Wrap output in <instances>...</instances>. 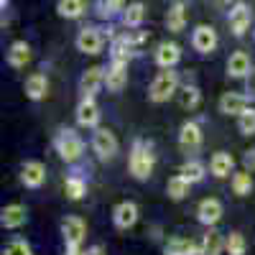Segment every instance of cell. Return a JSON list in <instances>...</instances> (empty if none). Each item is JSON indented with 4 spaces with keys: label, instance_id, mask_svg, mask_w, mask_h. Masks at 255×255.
Segmentation results:
<instances>
[{
    "label": "cell",
    "instance_id": "6da1fadb",
    "mask_svg": "<svg viewBox=\"0 0 255 255\" xmlns=\"http://www.w3.org/2000/svg\"><path fill=\"white\" fill-rule=\"evenodd\" d=\"M128 168H130L133 179L138 181H148L153 176V168H156V153L151 151V145L135 140L130 148V156H128Z\"/></svg>",
    "mask_w": 255,
    "mask_h": 255
},
{
    "label": "cell",
    "instance_id": "7a4b0ae2",
    "mask_svg": "<svg viewBox=\"0 0 255 255\" xmlns=\"http://www.w3.org/2000/svg\"><path fill=\"white\" fill-rule=\"evenodd\" d=\"M179 74L174 69H163L153 77L151 87H148V97L151 102H168L174 95H179Z\"/></svg>",
    "mask_w": 255,
    "mask_h": 255
},
{
    "label": "cell",
    "instance_id": "3957f363",
    "mask_svg": "<svg viewBox=\"0 0 255 255\" xmlns=\"http://www.w3.org/2000/svg\"><path fill=\"white\" fill-rule=\"evenodd\" d=\"M54 148L61 161L67 163H77L84 153V140L72 130V128H64V130H59V135L54 138Z\"/></svg>",
    "mask_w": 255,
    "mask_h": 255
},
{
    "label": "cell",
    "instance_id": "277c9868",
    "mask_svg": "<svg viewBox=\"0 0 255 255\" xmlns=\"http://www.w3.org/2000/svg\"><path fill=\"white\" fill-rule=\"evenodd\" d=\"M92 151L97 153L100 161H113L118 156V138L108 128H95L92 133Z\"/></svg>",
    "mask_w": 255,
    "mask_h": 255
},
{
    "label": "cell",
    "instance_id": "5b68a950",
    "mask_svg": "<svg viewBox=\"0 0 255 255\" xmlns=\"http://www.w3.org/2000/svg\"><path fill=\"white\" fill-rule=\"evenodd\" d=\"M61 238L67 248H82L84 238H87V222L77 215H69L61 220Z\"/></svg>",
    "mask_w": 255,
    "mask_h": 255
},
{
    "label": "cell",
    "instance_id": "8992f818",
    "mask_svg": "<svg viewBox=\"0 0 255 255\" xmlns=\"http://www.w3.org/2000/svg\"><path fill=\"white\" fill-rule=\"evenodd\" d=\"M74 44H77V49H79L82 54L97 56V54L102 51V46H105V36H102V31L95 28V26H84V28L77 33Z\"/></svg>",
    "mask_w": 255,
    "mask_h": 255
},
{
    "label": "cell",
    "instance_id": "52a82bcc",
    "mask_svg": "<svg viewBox=\"0 0 255 255\" xmlns=\"http://www.w3.org/2000/svg\"><path fill=\"white\" fill-rule=\"evenodd\" d=\"M138 217H140V209H138V204L130 202V199L118 202V204L113 207V222H115L118 230H130V227L138 222Z\"/></svg>",
    "mask_w": 255,
    "mask_h": 255
},
{
    "label": "cell",
    "instance_id": "ba28073f",
    "mask_svg": "<svg viewBox=\"0 0 255 255\" xmlns=\"http://www.w3.org/2000/svg\"><path fill=\"white\" fill-rule=\"evenodd\" d=\"M28 222V207L20 204V202H13V204H5L0 209V225L5 230H18Z\"/></svg>",
    "mask_w": 255,
    "mask_h": 255
},
{
    "label": "cell",
    "instance_id": "9c48e42d",
    "mask_svg": "<svg viewBox=\"0 0 255 255\" xmlns=\"http://www.w3.org/2000/svg\"><path fill=\"white\" fill-rule=\"evenodd\" d=\"M105 87V67H90L79 77V92L82 97H95Z\"/></svg>",
    "mask_w": 255,
    "mask_h": 255
},
{
    "label": "cell",
    "instance_id": "30bf717a",
    "mask_svg": "<svg viewBox=\"0 0 255 255\" xmlns=\"http://www.w3.org/2000/svg\"><path fill=\"white\" fill-rule=\"evenodd\" d=\"M217 44H220V38H217V31L212 28V26H197L194 28V33H191V46H194V51H199V54H212L217 49Z\"/></svg>",
    "mask_w": 255,
    "mask_h": 255
},
{
    "label": "cell",
    "instance_id": "8fae6325",
    "mask_svg": "<svg viewBox=\"0 0 255 255\" xmlns=\"http://www.w3.org/2000/svg\"><path fill=\"white\" fill-rule=\"evenodd\" d=\"M197 220L204 227H215L222 220V202L217 197H207L197 204Z\"/></svg>",
    "mask_w": 255,
    "mask_h": 255
},
{
    "label": "cell",
    "instance_id": "7c38bea8",
    "mask_svg": "<svg viewBox=\"0 0 255 255\" xmlns=\"http://www.w3.org/2000/svg\"><path fill=\"white\" fill-rule=\"evenodd\" d=\"M20 184L28 189H41L46 184V166L41 161H26L20 166Z\"/></svg>",
    "mask_w": 255,
    "mask_h": 255
},
{
    "label": "cell",
    "instance_id": "4fadbf2b",
    "mask_svg": "<svg viewBox=\"0 0 255 255\" xmlns=\"http://www.w3.org/2000/svg\"><path fill=\"white\" fill-rule=\"evenodd\" d=\"M204 135H202V125L197 120H186L181 128H179V145L181 151H197L202 145Z\"/></svg>",
    "mask_w": 255,
    "mask_h": 255
},
{
    "label": "cell",
    "instance_id": "5bb4252c",
    "mask_svg": "<svg viewBox=\"0 0 255 255\" xmlns=\"http://www.w3.org/2000/svg\"><path fill=\"white\" fill-rule=\"evenodd\" d=\"M100 105L95 102V97H82L79 105H77V123L82 128H97L100 125Z\"/></svg>",
    "mask_w": 255,
    "mask_h": 255
},
{
    "label": "cell",
    "instance_id": "9a60e30c",
    "mask_svg": "<svg viewBox=\"0 0 255 255\" xmlns=\"http://www.w3.org/2000/svg\"><path fill=\"white\" fill-rule=\"evenodd\" d=\"M250 20H253V10L245 5V3H240V5H235L230 10V15H227V23H230V31H232V36H245V31L250 28Z\"/></svg>",
    "mask_w": 255,
    "mask_h": 255
},
{
    "label": "cell",
    "instance_id": "2e32d148",
    "mask_svg": "<svg viewBox=\"0 0 255 255\" xmlns=\"http://www.w3.org/2000/svg\"><path fill=\"white\" fill-rule=\"evenodd\" d=\"M217 105H220V113L240 118V115L250 108V100H248L245 95H240V92H225Z\"/></svg>",
    "mask_w": 255,
    "mask_h": 255
},
{
    "label": "cell",
    "instance_id": "e0dca14e",
    "mask_svg": "<svg viewBox=\"0 0 255 255\" xmlns=\"http://www.w3.org/2000/svg\"><path fill=\"white\" fill-rule=\"evenodd\" d=\"M253 74V61L245 51H235V54H230L227 59V77L232 79H248Z\"/></svg>",
    "mask_w": 255,
    "mask_h": 255
},
{
    "label": "cell",
    "instance_id": "ac0fdd59",
    "mask_svg": "<svg viewBox=\"0 0 255 255\" xmlns=\"http://www.w3.org/2000/svg\"><path fill=\"white\" fill-rule=\"evenodd\" d=\"M181 61V46L174 44V41H163L156 49V64L161 69H174L176 64Z\"/></svg>",
    "mask_w": 255,
    "mask_h": 255
},
{
    "label": "cell",
    "instance_id": "d6986e66",
    "mask_svg": "<svg viewBox=\"0 0 255 255\" xmlns=\"http://www.w3.org/2000/svg\"><path fill=\"white\" fill-rule=\"evenodd\" d=\"M125 84H128V64L110 61V67H105V87H108V92H120Z\"/></svg>",
    "mask_w": 255,
    "mask_h": 255
},
{
    "label": "cell",
    "instance_id": "ffe728a7",
    "mask_svg": "<svg viewBox=\"0 0 255 255\" xmlns=\"http://www.w3.org/2000/svg\"><path fill=\"white\" fill-rule=\"evenodd\" d=\"M209 174L215 179H227L230 174H235V158L225 151H217L209 158Z\"/></svg>",
    "mask_w": 255,
    "mask_h": 255
},
{
    "label": "cell",
    "instance_id": "44dd1931",
    "mask_svg": "<svg viewBox=\"0 0 255 255\" xmlns=\"http://www.w3.org/2000/svg\"><path fill=\"white\" fill-rule=\"evenodd\" d=\"M23 90H26V97L33 100V102L44 100V97L49 95V79H46V74H44V72H33V74L26 79Z\"/></svg>",
    "mask_w": 255,
    "mask_h": 255
},
{
    "label": "cell",
    "instance_id": "7402d4cb",
    "mask_svg": "<svg viewBox=\"0 0 255 255\" xmlns=\"http://www.w3.org/2000/svg\"><path fill=\"white\" fill-rule=\"evenodd\" d=\"M222 250H225V238L209 227L199 240V255H222Z\"/></svg>",
    "mask_w": 255,
    "mask_h": 255
},
{
    "label": "cell",
    "instance_id": "603a6c76",
    "mask_svg": "<svg viewBox=\"0 0 255 255\" xmlns=\"http://www.w3.org/2000/svg\"><path fill=\"white\" fill-rule=\"evenodd\" d=\"M31 46L26 44V41H13L10 49H8V64L13 69H23L26 64L31 61Z\"/></svg>",
    "mask_w": 255,
    "mask_h": 255
},
{
    "label": "cell",
    "instance_id": "cb8c5ba5",
    "mask_svg": "<svg viewBox=\"0 0 255 255\" xmlns=\"http://www.w3.org/2000/svg\"><path fill=\"white\" fill-rule=\"evenodd\" d=\"M186 5L184 3H174L171 8H168L166 13V28L171 31V33H181L184 26H186Z\"/></svg>",
    "mask_w": 255,
    "mask_h": 255
},
{
    "label": "cell",
    "instance_id": "d4e9b609",
    "mask_svg": "<svg viewBox=\"0 0 255 255\" xmlns=\"http://www.w3.org/2000/svg\"><path fill=\"white\" fill-rule=\"evenodd\" d=\"M189 191H191V181L186 176H181V174L171 176V179H168V184H166V194H168V199H174V202L186 199Z\"/></svg>",
    "mask_w": 255,
    "mask_h": 255
},
{
    "label": "cell",
    "instance_id": "484cf974",
    "mask_svg": "<svg viewBox=\"0 0 255 255\" xmlns=\"http://www.w3.org/2000/svg\"><path fill=\"white\" fill-rule=\"evenodd\" d=\"M87 10V3L84 0H56V13L67 20H77L84 15Z\"/></svg>",
    "mask_w": 255,
    "mask_h": 255
},
{
    "label": "cell",
    "instance_id": "4316f807",
    "mask_svg": "<svg viewBox=\"0 0 255 255\" xmlns=\"http://www.w3.org/2000/svg\"><path fill=\"white\" fill-rule=\"evenodd\" d=\"M166 255H199V245L189 238H171L166 243Z\"/></svg>",
    "mask_w": 255,
    "mask_h": 255
},
{
    "label": "cell",
    "instance_id": "83f0119b",
    "mask_svg": "<svg viewBox=\"0 0 255 255\" xmlns=\"http://www.w3.org/2000/svg\"><path fill=\"white\" fill-rule=\"evenodd\" d=\"M143 20H145V5L140 3V0H135V3H130L123 10V23L128 28H140Z\"/></svg>",
    "mask_w": 255,
    "mask_h": 255
},
{
    "label": "cell",
    "instance_id": "f1b7e54d",
    "mask_svg": "<svg viewBox=\"0 0 255 255\" xmlns=\"http://www.w3.org/2000/svg\"><path fill=\"white\" fill-rule=\"evenodd\" d=\"M133 46L125 41V36H118L115 41H113V49H110V61H115V64H128L133 59Z\"/></svg>",
    "mask_w": 255,
    "mask_h": 255
},
{
    "label": "cell",
    "instance_id": "f546056e",
    "mask_svg": "<svg viewBox=\"0 0 255 255\" xmlns=\"http://www.w3.org/2000/svg\"><path fill=\"white\" fill-rule=\"evenodd\" d=\"M179 174L186 176L191 184H199V181H204V176H207V166H204L202 161H197V158H191V161H184V163H181Z\"/></svg>",
    "mask_w": 255,
    "mask_h": 255
},
{
    "label": "cell",
    "instance_id": "4dcf8cb0",
    "mask_svg": "<svg viewBox=\"0 0 255 255\" xmlns=\"http://www.w3.org/2000/svg\"><path fill=\"white\" fill-rule=\"evenodd\" d=\"M179 102L186 110H197L202 102V92L197 84H184V87H179Z\"/></svg>",
    "mask_w": 255,
    "mask_h": 255
},
{
    "label": "cell",
    "instance_id": "1f68e13d",
    "mask_svg": "<svg viewBox=\"0 0 255 255\" xmlns=\"http://www.w3.org/2000/svg\"><path fill=\"white\" fill-rule=\"evenodd\" d=\"M230 184H232V191H235L238 197H248L253 191V174L250 171H238L230 176Z\"/></svg>",
    "mask_w": 255,
    "mask_h": 255
},
{
    "label": "cell",
    "instance_id": "d6a6232c",
    "mask_svg": "<svg viewBox=\"0 0 255 255\" xmlns=\"http://www.w3.org/2000/svg\"><path fill=\"white\" fill-rule=\"evenodd\" d=\"M245 250H248L245 235H243V232H238V230H232L230 235L225 238V253L227 255H245Z\"/></svg>",
    "mask_w": 255,
    "mask_h": 255
},
{
    "label": "cell",
    "instance_id": "836d02e7",
    "mask_svg": "<svg viewBox=\"0 0 255 255\" xmlns=\"http://www.w3.org/2000/svg\"><path fill=\"white\" fill-rule=\"evenodd\" d=\"M64 194H67V199H72V202H79L84 194H87V184H84V179H79V176H67V181H64Z\"/></svg>",
    "mask_w": 255,
    "mask_h": 255
},
{
    "label": "cell",
    "instance_id": "e575fe53",
    "mask_svg": "<svg viewBox=\"0 0 255 255\" xmlns=\"http://www.w3.org/2000/svg\"><path fill=\"white\" fill-rule=\"evenodd\" d=\"M125 5V0H95V8H97V15L105 18V20H110L113 15H118Z\"/></svg>",
    "mask_w": 255,
    "mask_h": 255
},
{
    "label": "cell",
    "instance_id": "d590c367",
    "mask_svg": "<svg viewBox=\"0 0 255 255\" xmlns=\"http://www.w3.org/2000/svg\"><path fill=\"white\" fill-rule=\"evenodd\" d=\"M238 130L243 135H255V108H248L240 118H238Z\"/></svg>",
    "mask_w": 255,
    "mask_h": 255
},
{
    "label": "cell",
    "instance_id": "8d00e7d4",
    "mask_svg": "<svg viewBox=\"0 0 255 255\" xmlns=\"http://www.w3.org/2000/svg\"><path fill=\"white\" fill-rule=\"evenodd\" d=\"M3 255H33V248H31L28 240L15 238V240H10V243L3 248Z\"/></svg>",
    "mask_w": 255,
    "mask_h": 255
},
{
    "label": "cell",
    "instance_id": "74e56055",
    "mask_svg": "<svg viewBox=\"0 0 255 255\" xmlns=\"http://www.w3.org/2000/svg\"><path fill=\"white\" fill-rule=\"evenodd\" d=\"M125 41L135 49V46H140V44H145V41H148V31H140V28L128 31V33H125Z\"/></svg>",
    "mask_w": 255,
    "mask_h": 255
},
{
    "label": "cell",
    "instance_id": "f35d334b",
    "mask_svg": "<svg viewBox=\"0 0 255 255\" xmlns=\"http://www.w3.org/2000/svg\"><path fill=\"white\" fill-rule=\"evenodd\" d=\"M243 163H245V171H255V148H250V151H245L243 156Z\"/></svg>",
    "mask_w": 255,
    "mask_h": 255
},
{
    "label": "cell",
    "instance_id": "ab89813d",
    "mask_svg": "<svg viewBox=\"0 0 255 255\" xmlns=\"http://www.w3.org/2000/svg\"><path fill=\"white\" fill-rule=\"evenodd\" d=\"M84 255H108V253H105L102 245H90L87 250H84Z\"/></svg>",
    "mask_w": 255,
    "mask_h": 255
},
{
    "label": "cell",
    "instance_id": "60d3db41",
    "mask_svg": "<svg viewBox=\"0 0 255 255\" xmlns=\"http://www.w3.org/2000/svg\"><path fill=\"white\" fill-rule=\"evenodd\" d=\"M240 3H243V0H220V5L222 8H230V10L235 8V5H240Z\"/></svg>",
    "mask_w": 255,
    "mask_h": 255
},
{
    "label": "cell",
    "instance_id": "b9f144b4",
    "mask_svg": "<svg viewBox=\"0 0 255 255\" xmlns=\"http://www.w3.org/2000/svg\"><path fill=\"white\" fill-rule=\"evenodd\" d=\"M67 255H84L82 248H67Z\"/></svg>",
    "mask_w": 255,
    "mask_h": 255
},
{
    "label": "cell",
    "instance_id": "7bdbcfd3",
    "mask_svg": "<svg viewBox=\"0 0 255 255\" xmlns=\"http://www.w3.org/2000/svg\"><path fill=\"white\" fill-rule=\"evenodd\" d=\"M248 82H250V90H253V92H255V69H253V74H250V77H248Z\"/></svg>",
    "mask_w": 255,
    "mask_h": 255
},
{
    "label": "cell",
    "instance_id": "ee69618b",
    "mask_svg": "<svg viewBox=\"0 0 255 255\" xmlns=\"http://www.w3.org/2000/svg\"><path fill=\"white\" fill-rule=\"evenodd\" d=\"M253 36H255V31H253Z\"/></svg>",
    "mask_w": 255,
    "mask_h": 255
}]
</instances>
